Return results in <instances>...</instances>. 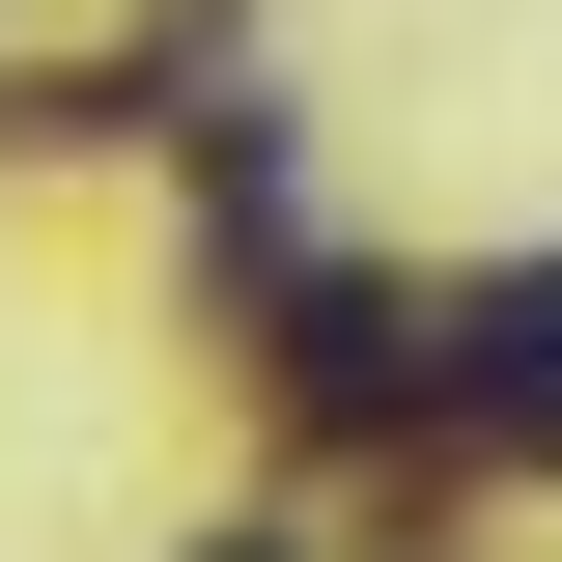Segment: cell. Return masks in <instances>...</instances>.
I'll use <instances>...</instances> for the list:
<instances>
[{"label":"cell","mask_w":562,"mask_h":562,"mask_svg":"<svg viewBox=\"0 0 562 562\" xmlns=\"http://www.w3.org/2000/svg\"><path fill=\"white\" fill-rule=\"evenodd\" d=\"M422 422H450V450H562V254L422 310Z\"/></svg>","instance_id":"obj_1"},{"label":"cell","mask_w":562,"mask_h":562,"mask_svg":"<svg viewBox=\"0 0 562 562\" xmlns=\"http://www.w3.org/2000/svg\"><path fill=\"white\" fill-rule=\"evenodd\" d=\"M198 562H281V535H198Z\"/></svg>","instance_id":"obj_2"}]
</instances>
